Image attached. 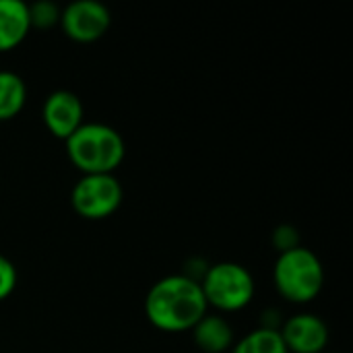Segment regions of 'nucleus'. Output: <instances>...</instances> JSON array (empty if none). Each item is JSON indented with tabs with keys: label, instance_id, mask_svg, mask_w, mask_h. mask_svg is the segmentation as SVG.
<instances>
[{
	"label": "nucleus",
	"instance_id": "nucleus-1",
	"mask_svg": "<svg viewBox=\"0 0 353 353\" xmlns=\"http://www.w3.org/2000/svg\"><path fill=\"white\" fill-rule=\"evenodd\" d=\"M207 310L209 306L199 279L188 275H168L159 279L145 298L149 323L163 333L192 331Z\"/></svg>",
	"mask_w": 353,
	"mask_h": 353
},
{
	"label": "nucleus",
	"instance_id": "nucleus-2",
	"mask_svg": "<svg viewBox=\"0 0 353 353\" xmlns=\"http://www.w3.org/2000/svg\"><path fill=\"white\" fill-rule=\"evenodd\" d=\"M64 143L68 159L79 172H83V176L114 174L126 155V143L122 134L116 128L99 122H83Z\"/></svg>",
	"mask_w": 353,
	"mask_h": 353
},
{
	"label": "nucleus",
	"instance_id": "nucleus-3",
	"mask_svg": "<svg viewBox=\"0 0 353 353\" xmlns=\"http://www.w3.org/2000/svg\"><path fill=\"white\" fill-rule=\"evenodd\" d=\"M273 279L281 298L294 304H308L323 292L325 269L312 250L296 246L279 254L273 269Z\"/></svg>",
	"mask_w": 353,
	"mask_h": 353
},
{
	"label": "nucleus",
	"instance_id": "nucleus-4",
	"mask_svg": "<svg viewBox=\"0 0 353 353\" xmlns=\"http://www.w3.org/2000/svg\"><path fill=\"white\" fill-rule=\"evenodd\" d=\"M207 306L223 312L246 308L254 298V277L238 263H217L209 267L199 281Z\"/></svg>",
	"mask_w": 353,
	"mask_h": 353
},
{
	"label": "nucleus",
	"instance_id": "nucleus-5",
	"mask_svg": "<svg viewBox=\"0 0 353 353\" xmlns=\"http://www.w3.org/2000/svg\"><path fill=\"white\" fill-rule=\"evenodd\" d=\"M124 199L122 184L114 174L81 176L70 192V205L83 219L99 221L114 215Z\"/></svg>",
	"mask_w": 353,
	"mask_h": 353
},
{
	"label": "nucleus",
	"instance_id": "nucleus-6",
	"mask_svg": "<svg viewBox=\"0 0 353 353\" xmlns=\"http://www.w3.org/2000/svg\"><path fill=\"white\" fill-rule=\"evenodd\" d=\"M60 25L68 39L93 43L108 33L112 14L110 8L97 0H74L60 12Z\"/></svg>",
	"mask_w": 353,
	"mask_h": 353
},
{
	"label": "nucleus",
	"instance_id": "nucleus-7",
	"mask_svg": "<svg viewBox=\"0 0 353 353\" xmlns=\"http://www.w3.org/2000/svg\"><path fill=\"white\" fill-rule=\"evenodd\" d=\"M279 335L290 353H325L329 329L314 314H296L283 323Z\"/></svg>",
	"mask_w": 353,
	"mask_h": 353
},
{
	"label": "nucleus",
	"instance_id": "nucleus-8",
	"mask_svg": "<svg viewBox=\"0 0 353 353\" xmlns=\"http://www.w3.org/2000/svg\"><path fill=\"white\" fill-rule=\"evenodd\" d=\"M43 124L48 132L60 141H66L83 124V103L72 91H54L43 101Z\"/></svg>",
	"mask_w": 353,
	"mask_h": 353
},
{
	"label": "nucleus",
	"instance_id": "nucleus-9",
	"mask_svg": "<svg viewBox=\"0 0 353 353\" xmlns=\"http://www.w3.org/2000/svg\"><path fill=\"white\" fill-rule=\"evenodd\" d=\"M29 29V4L23 0H0V52H10L21 46Z\"/></svg>",
	"mask_w": 353,
	"mask_h": 353
},
{
	"label": "nucleus",
	"instance_id": "nucleus-10",
	"mask_svg": "<svg viewBox=\"0 0 353 353\" xmlns=\"http://www.w3.org/2000/svg\"><path fill=\"white\" fill-rule=\"evenodd\" d=\"M194 343L205 353H223L234 347V333L225 319L205 314L192 329Z\"/></svg>",
	"mask_w": 353,
	"mask_h": 353
},
{
	"label": "nucleus",
	"instance_id": "nucleus-11",
	"mask_svg": "<svg viewBox=\"0 0 353 353\" xmlns=\"http://www.w3.org/2000/svg\"><path fill=\"white\" fill-rule=\"evenodd\" d=\"M27 103L25 81L10 70H0V122L17 118Z\"/></svg>",
	"mask_w": 353,
	"mask_h": 353
},
{
	"label": "nucleus",
	"instance_id": "nucleus-12",
	"mask_svg": "<svg viewBox=\"0 0 353 353\" xmlns=\"http://www.w3.org/2000/svg\"><path fill=\"white\" fill-rule=\"evenodd\" d=\"M232 353H290L279 329L275 327H261L252 333H248L246 337H242L234 347Z\"/></svg>",
	"mask_w": 353,
	"mask_h": 353
},
{
	"label": "nucleus",
	"instance_id": "nucleus-13",
	"mask_svg": "<svg viewBox=\"0 0 353 353\" xmlns=\"http://www.w3.org/2000/svg\"><path fill=\"white\" fill-rule=\"evenodd\" d=\"M29 19H31V27L46 29L60 21V12L52 2H39L35 6H29Z\"/></svg>",
	"mask_w": 353,
	"mask_h": 353
},
{
	"label": "nucleus",
	"instance_id": "nucleus-14",
	"mask_svg": "<svg viewBox=\"0 0 353 353\" xmlns=\"http://www.w3.org/2000/svg\"><path fill=\"white\" fill-rule=\"evenodd\" d=\"M14 288H17V269L4 254H0V302L10 298Z\"/></svg>",
	"mask_w": 353,
	"mask_h": 353
}]
</instances>
